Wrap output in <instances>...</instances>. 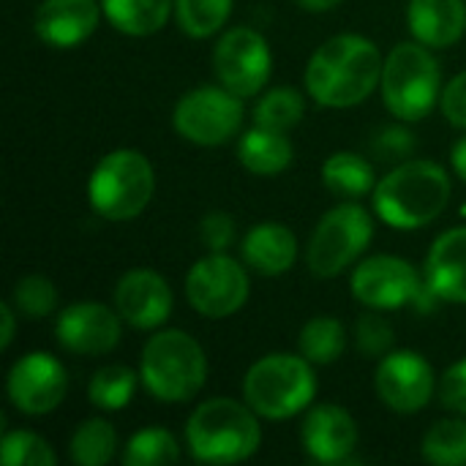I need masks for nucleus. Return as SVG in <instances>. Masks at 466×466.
I'll list each match as a JSON object with an SVG mask.
<instances>
[{"label": "nucleus", "mask_w": 466, "mask_h": 466, "mask_svg": "<svg viewBox=\"0 0 466 466\" xmlns=\"http://www.w3.org/2000/svg\"><path fill=\"white\" fill-rule=\"evenodd\" d=\"M382 55L374 41L344 33L328 38L309 60L306 90L309 96L333 109H347L366 101L382 82Z\"/></svg>", "instance_id": "obj_1"}, {"label": "nucleus", "mask_w": 466, "mask_h": 466, "mask_svg": "<svg viewBox=\"0 0 466 466\" xmlns=\"http://www.w3.org/2000/svg\"><path fill=\"white\" fill-rule=\"evenodd\" d=\"M451 199V177L434 161H407L388 172L374 188L377 216L396 229L431 224Z\"/></svg>", "instance_id": "obj_2"}, {"label": "nucleus", "mask_w": 466, "mask_h": 466, "mask_svg": "<svg viewBox=\"0 0 466 466\" xmlns=\"http://www.w3.org/2000/svg\"><path fill=\"white\" fill-rule=\"evenodd\" d=\"M262 429L257 412L235 399H210L194 410L186 426V445L197 461L238 464L259 451Z\"/></svg>", "instance_id": "obj_3"}, {"label": "nucleus", "mask_w": 466, "mask_h": 466, "mask_svg": "<svg viewBox=\"0 0 466 466\" xmlns=\"http://www.w3.org/2000/svg\"><path fill=\"white\" fill-rule=\"evenodd\" d=\"M139 377L150 396L164 404L191 401L208 377V360L186 330H161L142 350Z\"/></svg>", "instance_id": "obj_4"}, {"label": "nucleus", "mask_w": 466, "mask_h": 466, "mask_svg": "<svg viewBox=\"0 0 466 466\" xmlns=\"http://www.w3.org/2000/svg\"><path fill=\"white\" fill-rule=\"evenodd\" d=\"M314 393L317 377L311 360L303 355H268L257 360L243 380L246 404L268 420H284L303 412L314 401Z\"/></svg>", "instance_id": "obj_5"}, {"label": "nucleus", "mask_w": 466, "mask_h": 466, "mask_svg": "<svg viewBox=\"0 0 466 466\" xmlns=\"http://www.w3.org/2000/svg\"><path fill=\"white\" fill-rule=\"evenodd\" d=\"M156 172L139 150L106 153L87 183V199L93 210L106 221L137 218L153 199Z\"/></svg>", "instance_id": "obj_6"}, {"label": "nucleus", "mask_w": 466, "mask_h": 466, "mask_svg": "<svg viewBox=\"0 0 466 466\" xmlns=\"http://www.w3.org/2000/svg\"><path fill=\"white\" fill-rule=\"evenodd\" d=\"M385 106L401 120H423L440 98V63L426 44L404 41L393 46L382 66Z\"/></svg>", "instance_id": "obj_7"}, {"label": "nucleus", "mask_w": 466, "mask_h": 466, "mask_svg": "<svg viewBox=\"0 0 466 466\" xmlns=\"http://www.w3.org/2000/svg\"><path fill=\"white\" fill-rule=\"evenodd\" d=\"M374 221L360 205H339L328 210L309 243V270L317 279L341 276L369 246Z\"/></svg>", "instance_id": "obj_8"}, {"label": "nucleus", "mask_w": 466, "mask_h": 466, "mask_svg": "<svg viewBox=\"0 0 466 466\" xmlns=\"http://www.w3.org/2000/svg\"><path fill=\"white\" fill-rule=\"evenodd\" d=\"M243 98L229 93L224 85L221 87H197L188 90L175 112L172 123L175 131L202 147H216L229 142L243 123Z\"/></svg>", "instance_id": "obj_9"}, {"label": "nucleus", "mask_w": 466, "mask_h": 466, "mask_svg": "<svg viewBox=\"0 0 466 466\" xmlns=\"http://www.w3.org/2000/svg\"><path fill=\"white\" fill-rule=\"evenodd\" d=\"M186 298L191 309L208 319L232 317L248 300V276L238 259L213 251L188 270Z\"/></svg>", "instance_id": "obj_10"}, {"label": "nucleus", "mask_w": 466, "mask_h": 466, "mask_svg": "<svg viewBox=\"0 0 466 466\" xmlns=\"http://www.w3.org/2000/svg\"><path fill=\"white\" fill-rule=\"evenodd\" d=\"M270 66V46L254 27L227 30L213 49V68L218 82L240 98H251L265 87Z\"/></svg>", "instance_id": "obj_11"}, {"label": "nucleus", "mask_w": 466, "mask_h": 466, "mask_svg": "<svg viewBox=\"0 0 466 466\" xmlns=\"http://www.w3.org/2000/svg\"><path fill=\"white\" fill-rule=\"evenodd\" d=\"M68 390L63 363L46 352L19 358L8 371V399L25 415H46L60 407Z\"/></svg>", "instance_id": "obj_12"}, {"label": "nucleus", "mask_w": 466, "mask_h": 466, "mask_svg": "<svg viewBox=\"0 0 466 466\" xmlns=\"http://www.w3.org/2000/svg\"><path fill=\"white\" fill-rule=\"evenodd\" d=\"M374 382H377V393L382 404L401 415L420 412L431 401L434 388H437L429 360L410 350L388 352L377 369Z\"/></svg>", "instance_id": "obj_13"}, {"label": "nucleus", "mask_w": 466, "mask_h": 466, "mask_svg": "<svg viewBox=\"0 0 466 466\" xmlns=\"http://www.w3.org/2000/svg\"><path fill=\"white\" fill-rule=\"evenodd\" d=\"M352 295L377 311L401 309L420 295V279L407 259L380 254L352 273Z\"/></svg>", "instance_id": "obj_14"}, {"label": "nucleus", "mask_w": 466, "mask_h": 466, "mask_svg": "<svg viewBox=\"0 0 466 466\" xmlns=\"http://www.w3.org/2000/svg\"><path fill=\"white\" fill-rule=\"evenodd\" d=\"M120 317L101 303H74L55 325L57 344L74 355H106L120 341Z\"/></svg>", "instance_id": "obj_15"}, {"label": "nucleus", "mask_w": 466, "mask_h": 466, "mask_svg": "<svg viewBox=\"0 0 466 466\" xmlns=\"http://www.w3.org/2000/svg\"><path fill=\"white\" fill-rule=\"evenodd\" d=\"M115 306L128 325L139 330H153L164 325L172 314V289L156 270L137 268L117 281Z\"/></svg>", "instance_id": "obj_16"}, {"label": "nucleus", "mask_w": 466, "mask_h": 466, "mask_svg": "<svg viewBox=\"0 0 466 466\" xmlns=\"http://www.w3.org/2000/svg\"><path fill=\"white\" fill-rule=\"evenodd\" d=\"M300 440L306 453L319 464H347L358 448V426L352 415L336 404H319L309 410Z\"/></svg>", "instance_id": "obj_17"}, {"label": "nucleus", "mask_w": 466, "mask_h": 466, "mask_svg": "<svg viewBox=\"0 0 466 466\" xmlns=\"http://www.w3.org/2000/svg\"><path fill=\"white\" fill-rule=\"evenodd\" d=\"M98 27L96 0H44L35 8V35L49 46H76Z\"/></svg>", "instance_id": "obj_18"}, {"label": "nucleus", "mask_w": 466, "mask_h": 466, "mask_svg": "<svg viewBox=\"0 0 466 466\" xmlns=\"http://www.w3.org/2000/svg\"><path fill=\"white\" fill-rule=\"evenodd\" d=\"M426 279L437 298L466 306V227L440 235L426 257Z\"/></svg>", "instance_id": "obj_19"}, {"label": "nucleus", "mask_w": 466, "mask_h": 466, "mask_svg": "<svg viewBox=\"0 0 466 466\" xmlns=\"http://www.w3.org/2000/svg\"><path fill=\"white\" fill-rule=\"evenodd\" d=\"M240 251H243V259L251 270L273 279V276H284L295 265L298 238L292 235L289 227L276 224V221H265V224H257L246 232Z\"/></svg>", "instance_id": "obj_20"}, {"label": "nucleus", "mask_w": 466, "mask_h": 466, "mask_svg": "<svg viewBox=\"0 0 466 466\" xmlns=\"http://www.w3.org/2000/svg\"><path fill=\"white\" fill-rule=\"evenodd\" d=\"M407 22L412 35L426 46H451L466 30L464 0H410Z\"/></svg>", "instance_id": "obj_21"}, {"label": "nucleus", "mask_w": 466, "mask_h": 466, "mask_svg": "<svg viewBox=\"0 0 466 466\" xmlns=\"http://www.w3.org/2000/svg\"><path fill=\"white\" fill-rule=\"evenodd\" d=\"M238 158L254 175H279L292 164V145L284 131L254 126L240 137Z\"/></svg>", "instance_id": "obj_22"}, {"label": "nucleus", "mask_w": 466, "mask_h": 466, "mask_svg": "<svg viewBox=\"0 0 466 466\" xmlns=\"http://www.w3.org/2000/svg\"><path fill=\"white\" fill-rule=\"evenodd\" d=\"M101 11L120 33L142 38L167 25L172 0H101Z\"/></svg>", "instance_id": "obj_23"}, {"label": "nucleus", "mask_w": 466, "mask_h": 466, "mask_svg": "<svg viewBox=\"0 0 466 466\" xmlns=\"http://www.w3.org/2000/svg\"><path fill=\"white\" fill-rule=\"evenodd\" d=\"M322 183L328 186V191L344 197V199H358L366 197L371 188H377L374 183V167L358 156V153H333L325 164H322Z\"/></svg>", "instance_id": "obj_24"}, {"label": "nucleus", "mask_w": 466, "mask_h": 466, "mask_svg": "<svg viewBox=\"0 0 466 466\" xmlns=\"http://www.w3.org/2000/svg\"><path fill=\"white\" fill-rule=\"evenodd\" d=\"M300 355L317 366L336 363L344 355L347 347V333L344 325L333 317H314L303 325L300 339H298Z\"/></svg>", "instance_id": "obj_25"}, {"label": "nucleus", "mask_w": 466, "mask_h": 466, "mask_svg": "<svg viewBox=\"0 0 466 466\" xmlns=\"http://www.w3.org/2000/svg\"><path fill=\"white\" fill-rule=\"evenodd\" d=\"M115 448H117V434L101 418L82 420L71 437V459L79 466L109 464V459L115 456Z\"/></svg>", "instance_id": "obj_26"}, {"label": "nucleus", "mask_w": 466, "mask_h": 466, "mask_svg": "<svg viewBox=\"0 0 466 466\" xmlns=\"http://www.w3.org/2000/svg\"><path fill=\"white\" fill-rule=\"evenodd\" d=\"M423 459L437 466H466V420H440L423 437Z\"/></svg>", "instance_id": "obj_27"}, {"label": "nucleus", "mask_w": 466, "mask_h": 466, "mask_svg": "<svg viewBox=\"0 0 466 466\" xmlns=\"http://www.w3.org/2000/svg\"><path fill=\"white\" fill-rule=\"evenodd\" d=\"M232 0H175V16L188 38H208L229 19Z\"/></svg>", "instance_id": "obj_28"}, {"label": "nucleus", "mask_w": 466, "mask_h": 466, "mask_svg": "<svg viewBox=\"0 0 466 466\" xmlns=\"http://www.w3.org/2000/svg\"><path fill=\"white\" fill-rule=\"evenodd\" d=\"M303 109H306V101H303L300 90H295V87H273L254 106V126L287 134L292 126L300 123Z\"/></svg>", "instance_id": "obj_29"}, {"label": "nucleus", "mask_w": 466, "mask_h": 466, "mask_svg": "<svg viewBox=\"0 0 466 466\" xmlns=\"http://www.w3.org/2000/svg\"><path fill=\"white\" fill-rule=\"evenodd\" d=\"M137 390V374L126 366H104L93 374L90 388H87V399L93 407L115 412L123 410L131 396Z\"/></svg>", "instance_id": "obj_30"}, {"label": "nucleus", "mask_w": 466, "mask_h": 466, "mask_svg": "<svg viewBox=\"0 0 466 466\" xmlns=\"http://www.w3.org/2000/svg\"><path fill=\"white\" fill-rule=\"evenodd\" d=\"M180 459V448L175 437L164 429H142L137 431L123 451L126 466H153V464H175Z\"/></svg>", "instance_id": "obj_31"}, {"label": "nucleus", "mask_w": 466, "mask_h": 466, "mask_svg": "<svg viewBox=\"0 0 466 466\" xmlns=\"http://www.w3.org/2000/svg\"><path fill=\"white\" fill-rule=\"evenodd\" d=\"M14 309L27 319H44L57 309V289L46 276H25L14 287Z\"/></svg>", "instance_id": "obj_32"}, {"label": "nucleus", "mask_w": 466, "mask_h": 466, "mask_svg": "<svg viewBox=\"0 0 466 466\" xmlns=\"http://www.w3.org/2000/svg\"><path fill=\"white\" fill-rule=\"evenodd\" d=\"M0 459L5 466H55L57 456L46 440L30 431H11L3 437Z\"/></svg>", "instance_id": "obj_33"}, {"label": "nucleus", "mask_w": 466, "mask_h": 466, "mask_svg": "<svg viewBox=\"0 0 466 466\" xmlns=\"http://www.w3.org/2000/svg\"><path fill=\"white\" fill-rule=\"evenodd\" d=\"M355 336H358L360 352L369 355V358H385L390 352V347H393V339H396L393 336V328L377 314V309H371L369 314H363L358 319Z\"/></svg>", "instance_id": "obj_34"}, {"label": "nucleus", "mask_w": 466, "mask_h": 466, "mask_svg": "<svg viewBox=\"0 0 466 466\" xmlns=\"http://www.w3.org/2000/svg\"><path fill=\"white\" fill-rule=\"evenodd\" d=\"M440 401L451 412L466 415V360L451 366L440 380Z\"/></svg>", "instance_id": "obj_35"}, {"label": "nucleus", "mask_w": 466, "mask_h": 466, "mask_svg": "<svg viewBox=\"0 0 466 466\" xmlns=\"http://www.w3.org/2000/svg\"><path fill=\"white\" fill-rule=\"evenodd\" d=\"M202 243L210 251H227L235 240V221L227 213H210L202 221Z\"/></svg>", "instance_id": "obj_36"}, {"label": "nucleus", "mask_w": 466, "mask_h": 466, "mask_svg": "<svg viewBox=\"0 0 466 466\" xmlns=\"http://www.w3.org/2000/svg\"><path fill=\"white\" fill-rule=\"evenodd\" d=\"M442 112L453 126L466 128V71L448 82L442 93Z\"/></svg>", "instance_id": "obj_37"}, {"label": "nucleus", "mask_w": 466, "mask_h": 466, "mask_svg": "<svg viewBox=\"0 0 466 466\" xmlns=\"http://www.w3.org/2000/svg\"><path fill=\"white\" fill-rule=\"evenodd\" d=\"M0 319H3V333H0V347L8 350L11 339H14V309L8 303L0 306Z\"/></svg>", "instance_id": "obj_38"}, {"label": "nucleus", "mask_w": 466, "mask_h": 466, "mask_svg": "<svg viewBox=\"0 0 466 466\" xmlns=\"http://www.w3.org/2000/svg\"><path fill=\"white\" fill-rule=\"evenodd\" d=\"M451 161H453V169L459 172V177L466 183V137L453 145V150H451Z\"/></svg>", "instance_id": "obj_39"}, {"label": "nucleus", "mask_w": 466, "mask_h": 466, "mask_svg": "<svg viewBox=\"0 0 466 466\" xmlns=\"http://www.w3.org/2000/svg\"><path fill=\"white\" fill-rule=\"evenodd\" d=\"M306 11H314V14H319V11H330V8H336L341 0H298Z\"/></svg>", "instance_id": "obj_40"}]
</instances>
